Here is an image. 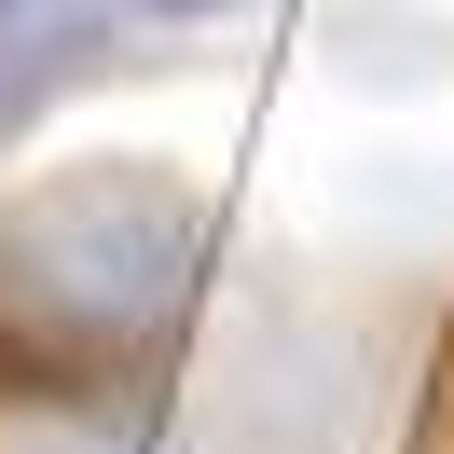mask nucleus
<instances>
[{"label":"nucleus","mask_w":454,"mask_h":454,"mask_svg":"<svg viewBox=\"0 0 454 454\" xmlns=\"http://www.w3.org/2000/svg\"><path fill=\"white\" fill-rule=\"evenodd\" d=\"M207 207L138 152L0 207V399H97L193 317Z\"/></svg>","instance_id":"nucleus-1"},{"label":"nucleus","mask_w":454,"mask_h":454,"mask_svg":"<svg viewBox=\"0 0 454 454\" xmlns=\"http://www.w3.org/2000/svg\"><path fill=\"white\" fill-rule=\"evenodd\" d=\"M111 14H152V28H207V14H248V0H111Z\"/></svg>","instance_id":"nucleus-3"},{"label":"nucleus","mask_w":454,"mask_h":454,"mask_svg":"<svg viewBox=\"0 0 454 454\" xmlns=\"http://www.w3.org/2000/svg\"><path fill=\"white\" fill-rule=\"evenodd\" d=\"M111 69V0H0V138L56 124V97H83Z\"/></svg>","instance_id":"nucleus-2"}]
</instances>
